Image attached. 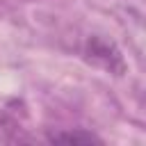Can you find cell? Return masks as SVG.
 <instances>
[{"label":"cell","instance_id":"6da1fadb","mask_svg":"<svg viewBox=\"0 0 146 146\" xmlns=\"http://www.w3.org/2000/svg\"><path fill=\"white\" fill-rule=\"evenodd\" d=\"M87 52H89V59H94V62H103L105 68H110V71H123L121 55H119L107 41H100V39L89 41Z\"/></svg>","mask_w":146,"mask_h":146},{"label":"cell","instance_id":"7a4b0ae2","mask_svg":"<svg viewBox=\"0 0 146 146\" xmlns=\"http://www.w3.org/2000/svg\"><path fill=\"white\" fill-rule=\"evenodd\" d=\"M55 144H100L103 139L87 130H68V132H52L48 137Z\"/></svg>","mask_w":146,"mask_h":146},{"label":"cell","instance_id":"3957f363","mask_svg":"<svg viewBox=\"0 0 146 146\" xmlns=\"http://www.w3.org/2000/svg\"><path fill=\"white\" fill-rule=\"evenodd\" d=\"M14 141H23L18 125L14 119H9L2 110H0V144H14Z\"/></svg>","mask_w":146,"mask_h":146}]
</instances>
